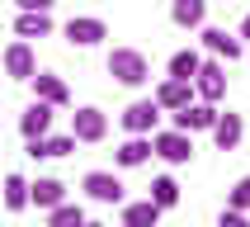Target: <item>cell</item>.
<instances>
[{
	"mask_svg": "<svg viewBox=\"0 0 250 227\" xmlns=\"http://www.w3.org/2000/svg\"><path fill=\"white\" fill-rule=\"evenodd\" d=\"M151 204H156L161 213H166V208H175V204H180V184L170 180V175H161V180H151Z\"/></svg>",
	"mask_w": 250,
	"mask_h": 227,
	"instance_id": "obj_22",
	"label": "cell"
},
{
	"mask_svg": "<svg viewBox=\"0 0 250 227\" xmlns=\"http://www.w3.org/2000/svg\"><path fill=\"white\" fill-rule=\"evenodd\" d=\"M85 227H99V223H85Z\"/></svg>",
	"mask_w": 250,
	"mask_h": 227,
	"instance_id": "obj_30",
	"label": "cell"
},
{
	"mask_svg": "<svg viewBox=\"0 0 250 227\" xmlns=\"http://www.w3.org/2000/svg\"><path fill=\"white\" fill-rule=\"evenodd\" d=\"M104 33H109V28H104V19H95V14H81V19L66 24V43L71 47H95Z\"/></svg>",
	"mask_w": 250,
	"mask_h": 227,
	"instance_id": "obj_9",
	"label": "cell"
},
{
	"mask_svg": "<svg viewBox=\"0 0 250 227\" xmlns=\"http://www.w3.org/2000/svg\"><path fill=\"white\" fill-rule=\"evenodd\" d=\"M28 156L33 161H47V137H28Z\"/></svg>",
	"mask_w": 250,
	"mask_h": 227,
	"instance_id": "obj_28",
	"label": "cell"
},
{
	"mask_svg": "<svg viewBox=\"0 0 250 227\" xmlns=\"http://www.w3.org/2000/svg\"><path fill=\"white\" fill-rule=\"evenodd\" d=\"M33 99H42V104H52V109H62L71 99V90H66V81L62 76H52V71H33Z\"/></svg>",
	"mask_w": 250,
	"mask_h": 227,
	"instance_id": "obj_6",
	"label": "cell"
},
{
	"mask_svg": "<svg viewBox=\"0 0 250 227\" xmlns=\"http://www.w3.org/2000/svg\"><path fill=\"white\" fill-rule=\"evenodd\" d=\"M28 204L57 208V204H66V184H62V180H33V184H28Z\"/></svg>",
	"mask_w": 250,
	"mask_h": 227,
	"instance_id": "obj_15",
	"label": "cell"
},
{
	"mask_svg": "<svg viewBox=\"0 0 250 227\" xmlns=\"http://www.w3.org/2000/svg\"><path fill=\"white\" fill-rule=\"evenodd\" d=\"M194 90H198V99L217 104V99L227 95V71H222V62H203L198 76H194Z\"/></svg>",
	"mask_w": 250,
	"mask_h": 227,
	"instance_id": "obj_4",
	"label": "cell"
},
{
	"mask_svg": "<svg viewBox=\"0 0 250 227\" xmlns=\"http://www.w3.org/2000/svg\"><path fill=\"white\" fill-rule=\"evenodd\" d=\"M241 38H250V14H246V24H241Z\"/></svg>",
	"mask_w": 250,
	"mask_h": 227,
	"instance_id": "obj_29",
	"label": "cell"
},
{
	"mask_svg": "<svg viewBox=\"0 0 250 227\" xmlns=\"http://www.w3.org/2000/svg\"><path fill=\"white\" fill-rule=\"evenodd\" d=\"M156 118H161V104H156V99H137V104H127V109H123V128H127V133H137V137L151 133Z\"/></svg>",
	"mask_w": 250,
	"mask_h": 227,
	"instance_id": "obj_8",
	"label": "cell"
},
{
	"mask_svg": "<svg viewBox=\"0 0 250 227\" xmlns=\"http://www.w3.org/2000/svg\"><path fill=\"white\" fill-rule=\"evenodd\" d=\"M217 227H250V218H246L241 208H227L222 218H217Z\"/></svg>",
	"mask_w": 250,
	"mask_h": 227,
	"instance_id": "obj_27",
	"label": "cell"
},
{
	"mask_svg": "<svg viewBox=\"0 0 250 227\" xmlns=\"http://www.w3.org/2000/svg\"><path fill=\"white\" fill-rule=\"evenodd\" d=\"M5 208H10V213L28 208V180H24V175H5Z\"/></svg>",
	"mask_w": 250,
	"mask_h": 227,
	"instance_id": "obj_23",
	"label": "cell"
},
{
	"mask_svg": "<svg viewBox=\"0 0 250 227\" xmlns=\"http://www.w3.org/2000/svg\"><path fill=\"white\" fill-rule=\"evenodd\" d=\"M47 128H52V104L33 99V104L19 114V133H24V137H47Z\"/></svg>",
	"mask_w": 250,
	"mask_h": 227,
	"instance_id": "obj_11",
	"label": "cell"
},
{
	"mask_svg": "<svg viewBox=\"0 0 250 227\" xmlns=\"http://www.w3.org/2000/svg\"><path fill=\"white\" fill-rule=\"evenodd\" d=\"M113 161H118L123 170H132V166H146V161H151V137H137V133H132V137H127L123 147L113 152Z\"/></svg>",
	"mask_w": 250,
	"mask_h": 227,
	"instance_id": "obj_14",
	"label": "cell"
},
{
	"mask_svg": "<svg viewBox=\"0 0 250 227\" xmlns=\"http://www.w3.org/2000/svg\"><path fill=\"white\" fill-rule=\"evenodd\" d=\"M109 76L118 85H142L151 76V67H146V57H142L137 47H113L109 52Z\"/></svg>",
	"mask_w": 250,
	"mask_h": 227,
	"instance_id": "obj_1",
	"label": "cell"
},
{
	"mask_svg": "<svg viewBox=\"0 0 250 227\" xmlns=\"http://www.w3.org/2000/svg\"><path fill=\"white\" fill-rule=\"evenodd\" d=\"M212 123H217V109H212L208 99H203V104L189 99L184 109H175V128H180V133H203V128L212 133Z\"/></svg>",
	"mask_w": 250,
	"mask_h": 227,
	"instance_id": "obj_3",
	"label": "cell"
},
{
	"mask_svg": "<svg viewBox=\"0 0 250 227\" xmlns=\"http://www.w3.org/2000/svg\"><path fill=\"white\" fill-rule=\"evenodd\" d=\"M5 71H10L14 81H33V71H38L33 47H28V43H10V47H5Z\"/></svg>",
	"mask_w": 250,
	"mask_h": 227,
	"instance_id": "obj_12",
	"label": "cell"
},
{
	"mask_svg": "<svg viewBox=\"0 0 250 227\" xmlns=\"http://www.w3.org/2000/svg\"><path fill=\"white\" fill-rule=\"evenodd\" d=\"M203 14H208V0H175V5H170V19L180 28H198Z\"/></svg>",
	"mask_w": 250,
	"mask_h": 227,
	"instance_id": "obj_17",
	"label": "cell"
},
{
	"mask_svg": "<svg viewBox=\"0 0 250 227\" xmlns=\"http://www.w3.org/2000/svg\"><path fill=\"white\" fill-rule=\"evenodd\" d=\"M151 156H161V161H170V166H184V161L194 156V133H180V128L156 133L151 137Z\"/></svg>",
	"mask_w": 250,
	"mask_h": 227,
	"instance_id": "obj_2",
	"label": "cell"
},
{
	"mask_svg": "<svg viewBox=\"0 0 250 227\" xmlns=\"http://www.w3.org/2000/svg\"><path fill=\"white\" fill-rule=\"evenodd\" d=\"M198 67H203V57H198L194 47H184V52H175V57H170V76H180V81H194V76H198Z\"/></svg>",
	"mask_w": 250,
	"mask_h": 227,
	"instance_id": "obj_21",
	"label": "cell"
},
{
	"mask_svg": "<svg viewBox=\"0 0 250 227\" xmlns=\"http://www.w3.org/2000/svg\"><path fill=\"white\" fill-rule=\"evenodd\" d=\"M76 152V137L71 133H62V137H47V156H71Z\"/></svg>",
	"mask_w": 250,
	"mask_h": 227,
	"instance_id": "obj_25",
	"label": "cell"
},
{
	"mask_svg": "<svg viewBox=\"0 0 250 227\" xmlns=\"http://www.w3.org/2000/svg\"><path fill=\"white\" fill-rule=\"evenodd\" d=\"M203 47H208L212 57H227V62L241 57V38H231L227 28H203Z\"/></svg>",
	"mask_w": 250,
	"mask_h": 227,
	"instance_id": "obj_16",
	"label": "cell"
},
{
	"mask_svg": "<svg viewBox=\"0 0 250 227\" xmlns=\"http://www.w3.org/2000/svg\"><path fill=\"white\" fill-rule=\"evenodd\" d=\"M189 99H194V81H180V76L161 81V90H156V104L161 109H184Z\"/></svg>",
	"mask_w": 250,
	"mask_h": 227,
	"instance_id": "obj_13",
	"label": "cell"
},
{
	"mask_svg": "<svg viewBox=\"0 0 250 227\" xmlns=\"http://www.w3.org/2000/svg\"><path fill=\"white\" fill-rule=\"evenodd\" d=\"M14 33L19 38H47L52 33V14H19L14 19Z\"/></svg>",
	"mask_w": 250,
	"mask_h": 227,
	"instance_id": "obj_18",
	"label": "cell"
},
{
	"mask_svg": "<svg viewBox=\"0 0 250 227\" xmlns=\"http://www.w3.org/2000/svg\"><path fill=\"white\" fill-rule=\"evenodd\" d=\"M85 194L95 199V204H123V180L109 175V170H90L85 175Z\"/></svg>",
	"mask_w": 250,
	"mask_h": 227,
	"instance_id": "obj_5",
	"label": "cell"
},
{
	"mask_svg": "<svg viewBox=\"0 0 250 227\" xmlns=\"http://www.w3.org/2000/svg\"><path fill=\"white\" fill-rule=\"evenodd\" d=\"M90 218L81 213V204H57V208H47V227H85Z\"/></svg>",
	"mask_w": 250,
	"mask_h": 227,
	"instance_id": "obj_20",
	"label": "cell"
},
{
	"mask_svg": "<svg viewBox=\"0 0 250 227\" xmlns=\"http://www.w3.org/2000/svg\"><path fill=\"white\" fill-rule=\"evenodd\" d=\"M104 133H109V118L99 109H76L71 114V137L76 142H99Z\"/></svg>",
	"mask_w": 250,
	"mask_h": 227,
	"instance_id": "obj_7",
	"label": "cell"
},
{
	"mask_svg": "<svg viewBox=\"0 0 250 227\" xmlns=\"http://www.w3.org/2000/svg\"><path fill=\"white\" fill-rule=\"evenodd\" d=\"M14 5H19V14H52L57 0H14Z\"/></svg>",
	"mask_w": 250,
	"mask_h": 227,
	"instance_id": "obj_26",
	"label": "cell"
},
{
	"mask_svg": "<svg viewBox=\"0 0 250 227\" xmlns=\"http://www.w3.org/2000/svg\"><path fill=\"white\" fill-rule=\"evenodd\" d=\"M156 218H161V208H156L151 199H142V204H127V208H123V227H156Z\"/></svg>",
	"mask_w": 250,
	"mask_h": 227,
	"instance_id": "obj_19",
	"label": "cell"
},
{
	"mask_svg": "<svg viewBox=\"0 0 250 227\" xmlns=\"http://www.w3.org/2000/svg\"><path fill=\"white\" fill-rule=\"evenodd\" d=\"M227 208H250V175H241L236 184H231V194H227Z\"/></svg>",
	"mask_w": 250,
	"mask_h": 227,
	"instance_id": "obj_24",
	"label": "cell"
},
{
	"mask_svg": "<svg viewBox=\"0 0 250 227\" xmlns=\"http://www.w3.org/2000/svg\"><path fill=\"white\" fill-rule=\"evenodd\" d=\"M241 137H246V123H241V114H217V123H212V142H217V152H231V147H241Z\"/></svg>",
	"mask_w": 250,
	"mask_h": 227,
	"instance_id": "obj_10",
	"label": "cell"
}]
</instances>
